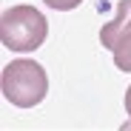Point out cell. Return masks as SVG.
Masks as SVG:
<instances>
[{
  "instance_id": "5",
  "label": "cell",
  "mask_w": 131,
  "mask_h": 131,
  "mask_svg": "<svg viewBox=\"0 0 131 131\" xmlns=\"http://www.w3.org/2000/svg\"><path fill=\"white\" fill-rule=\"evenodd\" d=\"M46 6H51V9H57V12H71V9H77L83 0H43Z\"/></svg>"
},
{
  "instance_id": "4",
  "label": "cell",
  "mask_w": 131,
  "mask_h": 131,
  "mask_svg": "<svg viewBox=\"0 0 131 131\" xmlns=\"http://www.w3.org/2000/svg\"><path fill=\"white\" fill-rule=\"evenodd\" d=\"M114 66L120 71H131V34L114 46Z\"/></svg>"
},
{
  "instance_id": "6",
  "label": "cell",
  "mask_w": 131,
  "mask_h": 131,
  "mask_svg": "<svg viewBox=\"0 0 131 131\" xmlns=\"http://www.w3.org/2000/svg\"><path fill=\"white\" fill-rule=\"evenodd\" d=\"M125 114L131 117V85H128V91H125ZM128 125H131V120H128Z\"/></svg>"
},
{
  "instance_id": "2",
  "label": "cell",
  "mask_w": 131,
  "mask_h": 131,
  "mask_svg": "<svg viewBox=\"0 0 131 131\" xmlns=\"http://www.w3.org/2000/svg\"><path fill=\"white\" fill-rule=\"evenodd\" d=\"M3 97L17 108H31L49 94V77L34 60H14L3 69L0 77Z\"/></svg>"
},
{
  "instance_id": "1",
  "label": "cell",
  "mask_w": 131,
  "mask_h": 131,
  "mask_svg": "<svg viewBox=\"0 0 131 131\" xmlns=\"http://www.w3.org/2000/svg\"><path fill=\"white\" fill-rule=\"evenodd\" d=\"M49 20L34 6H12L0 17V40L12 51H34L46 43Z\"/></svg>"
},
{
  "instance_id": "3",
  "label": "cell",
  "mask_w": 131,
  "mask_h": 131,
  "mask_svg": "<svg viewBox=\"0 0 131 131\" xmlns=\"http://www.w3.org/2000/svg\"><path fill=\"white\" fill-rule=\"evenodd\" d=\"M131 34V0H120L117 3V14L108 20V23L100 29V43H103V49H111Z\"/></svg>"
}]
</instances>
